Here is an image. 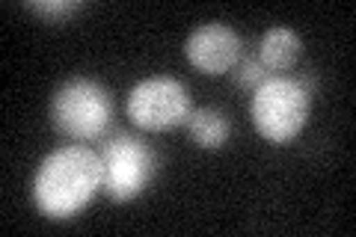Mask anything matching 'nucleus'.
Masks as SVG:
<instances>
[{"mask_svg":"<svg viewBox=\"0 0 356 237\" xmlns=\"http://www.w3.org/2000/svg\"><path fill=\"white\" fill-rule=\"evenodd\" d=\"M191 116L187 86L170 74L143 77L128 92V119L143 131H166L184 125Z\"/></svg>","mask_w":356,"mask_h":237,"instance_id":"39448f33","label":"nucleus"},{"mask_svg":"<svg viewBox=\"0 0 356 237\" xmlns=\"http://www.w3.org/2000/svg\"><path fill=\"white\" fill-rule=\"evenodd\" d=\"M98 154H102L104 163V193L113 202L137 199L154 178L158 157H154L152 145L137 133H113Z\"/></svg>","mask_w":356,"mask_h":237,"instance_id":"20e7f679","label":"nucleus"},{"mask_svg":"<svg viewBox=\"0 0 356 237\" xmlns=\"http://www.w3.org/2000/svg\"><path fill=\"white\" fill-rule=\"evenodd\" d=\"M309 107H312V92L297 77L270 74L261 86L252 89L250 116L255 131L267 142L285 145L306 128Z\"/></svg>","mask_w":356,"mask_h":237,"instance_id":"f03ea898","label":"nucleus"},{"mask_svg":"<svg viewBox=\"0 0 356 237\" xmlns=\"http://www.w3.org/2000/svg\"><path fill=\"white\" fill-rule=\"evenodd\" d=\"M300 48H303V42H300L297 30L270 27L259 42V60H261V65L267 72L276 74V72L291 69V65L297 63V56H300Z\"/></svg>","mask_w":356,"mask_h":237,"instance_id":"0eeeda50","label":"nucleus"},{"mask_svg":"<svg viewBox=\"0 0 356 237\" xmlns=\"http://www.w3.org/2000/svg\"><path fill=\"white\" fill-rule=\"evenodd\" d=\"M241 36L222 21L199 24L184 42V54L202 74H226L241 63Z\"/></svg>","mask_w":356,"mask_h":237,"instance_id":"423d86ee","label":"nucleus"},{"mask_svg":"<svg viewBox=\"0 0 356 237\" xmlns=\"http://www.w3.org/2000/svg\"><path fill=\"white\" fill-rule=\"evenodd\" d=\"M187 133L191 140L199 145V149H222L232 133V125H229V116L217 107H202V110H191L187 116Z\"/></svg>","mask_w":356,"mask_h":237,"instance_id":"6e6552de","label":"nucleus"},{"mask_svg":"<svg viewBox=\"0 0 356 237\" xmlns=\"http://www.w3.org/2000/svg\"><path fill=\"white\" fill-rule=\"evenodd\" d=\"M104 190L102 154L83 142L60 145L33 175V205L48 220H72Z\"/></svg>","mask_w":356,"mask_h":237,"instance_id":"f257e3e1","label":"nucleus"},{"mask_svg":"<svg viewBox=\"0 0 356 237\" xmlns=\"http://www.w3.org/2000/svg\"><path fill=\"white\" fill-rule=\"evenodd\" d=\"M51 122L63 137L74 142H92L104 137V131L113 122V101L98 81L72 77L54 92Z\"/></svg>","mask_w":356,"mask_h":237,"instance_id":"7ed1b4c3","label":"nucleus"},{"mask_svg":"<svg viewBox=\"0 0 356 237\" xmlns=\"http://www.w3.org/2000/svg\"><path fill=\"white\" fill-rule=\"evenodd\" d=\"M235 83L241 86V89H247V92H252L255 86H261L267 77H270V72L261 65V60L259 56H247V60H241L238 65H235Z\"/></svg>","mask_w":356,"mask_h":237,"instance_id":"1a4fd4ad","label":"nucleus"},{"mask_svg":"<svg viewBox=\"0 0 356 237\" xmlns=\"http://www.w3.org/2000/svg\"><path fill=\"white\" fill-rule=\"evenodd\" d=\"M30 13H36V15H44V18H57V21H63L65 15H72V13H77L81 9V3L77 0H27L24 3Z\"/></svg>","mask_w":356,"mask_h":237,"instance_id":"9d476101","label":"nucleus"}]
</instances>
